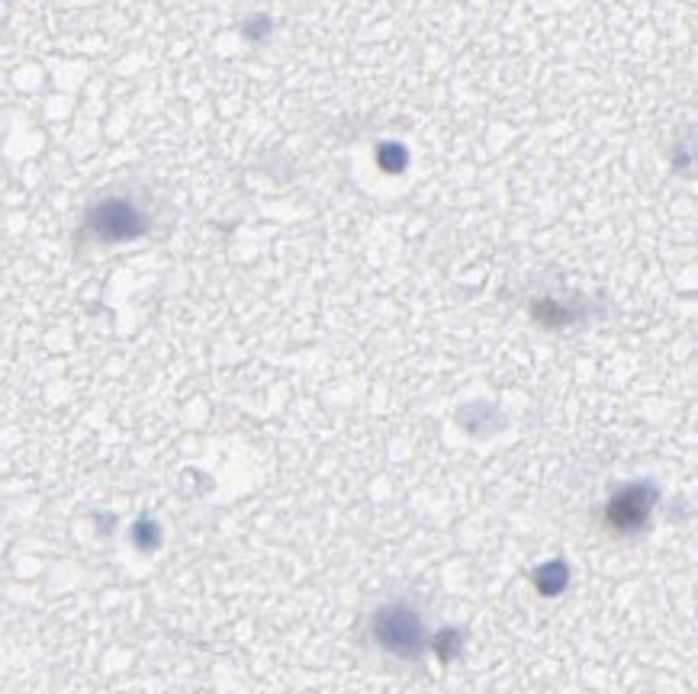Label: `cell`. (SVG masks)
Instances as JSON below:
<instances>
[{"instance_id":"1","label":"cell","mask_w":698,"mask_h":694,"mask_svg":"<svg viewBox=\"0 0 698 694\" xmlns=\"http://www.w3.org/2000/svg\"><path fill=\"white\" fill-rule=\"evenodd\" d=\"M377 637L386 649L402 656H412L422 643V623L406 607H390L377 617Z\"/></svg>"},{"instance_id":"2","label":"cell","mask_w":698,"mask_h":694,"mask_svg":"<svg viewBox=\"0 0 698 694\" xmlns=\"http://www.w3.org/2000/svg\"><path fill=\"white\" fill-rule=\"evenodd\" d=\"M90 225H94V229L110 241L132 238V235H139V231L145 229L142 216H139L132 206H126V203H120V200L97 206L94 216H90Z\"/></svg>"}]
</instances>
